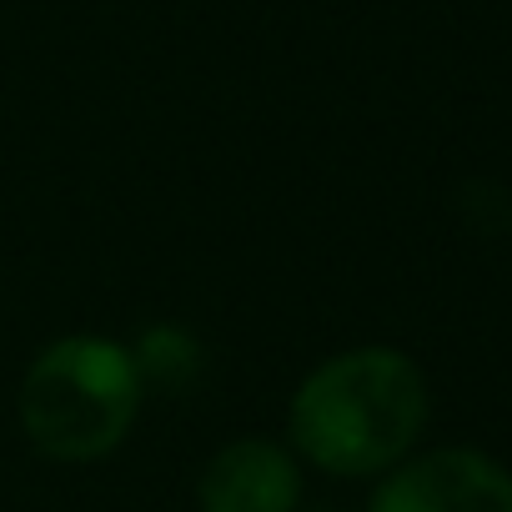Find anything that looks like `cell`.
I'll use <instances>...</instances> for the list:
<instances>
[{
    "mask_svg": "<svg viewBox=\"0 0 512 512\" xmlns=\"http://www.w3.org/2000/svg\"><path fill=\"white\" fill-rule=\"evenodd\" d=\"M427 422V382L397 347H357L322 362L292 397V442L337 477L392 467Z\"/></svg>",
    "mask_w": 512,
    "mask_h": 512,
    "instance_id": "1",
    "label": "cell"
},
{
    "mask_svg": "<svg viewBox=\"0 0 512 512\" xmlns=\"http://www.w3.org/2000/svg\"><path fill=\"white\" fill-rule=\"evenodd\" d=\"M141 367L106 337H66L46 347L21 382L26 437L56 462L106 457L136 422Z\"/></svg>",
    "mask_w": 512,
    "mask_h": 512,
    "instance_id": "2",
    "label": "cell"
},
{
    "mask_svg": "<svg viewBox=\"0 0 512 512\" xmlns=\"http://www.w3.org/2000/svg\"><path fill=\"white\" fill-rule=\"evenodd\" d=\"M367 512H512V472L482 452L442 447L387 477Z\"/></svg>",
    "mask_w": 512,
    "mask_h": 512,
    "instance_id": "3",
    "label": "cell"
},
{
    "mask_svg": "<svg viewBox=\"0 0 512 512\" xmlns=\"http://www.w3.org/2000/svg\"><path fill=\"white\" fill-rule=\"evenodd\" d=\"M297 497V462L267 437L226 442L196 477L201 512H297Z\"/></svg>",
    "mask_w": 512,
    "mask_h": 512,
    "instance_id": "4",
    "label": "cell"
}]
</instances>
